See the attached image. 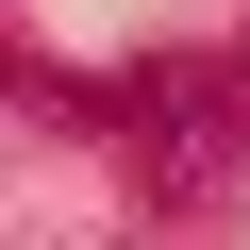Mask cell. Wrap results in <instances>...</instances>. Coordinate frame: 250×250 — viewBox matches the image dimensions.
I'll return each mask as SVG.
<instances>
[{
  "label": "cell",
  "mask_w": 250,
  "mask_h": 250,
  "mask_svg": "<svg viewBox=\"0 0 250 250\" xmlns=\"http://www.w3.org/2000/svg\"><path fill=\"white\" fill-rule=\"evenodd\" d=\"M100 134L134 150V184H150V200H200V184L250 150V100H233V67H217V50H150L134 83L100 100Z\"/></svg>",
  "instance_id": "1"
}]
</instances>
